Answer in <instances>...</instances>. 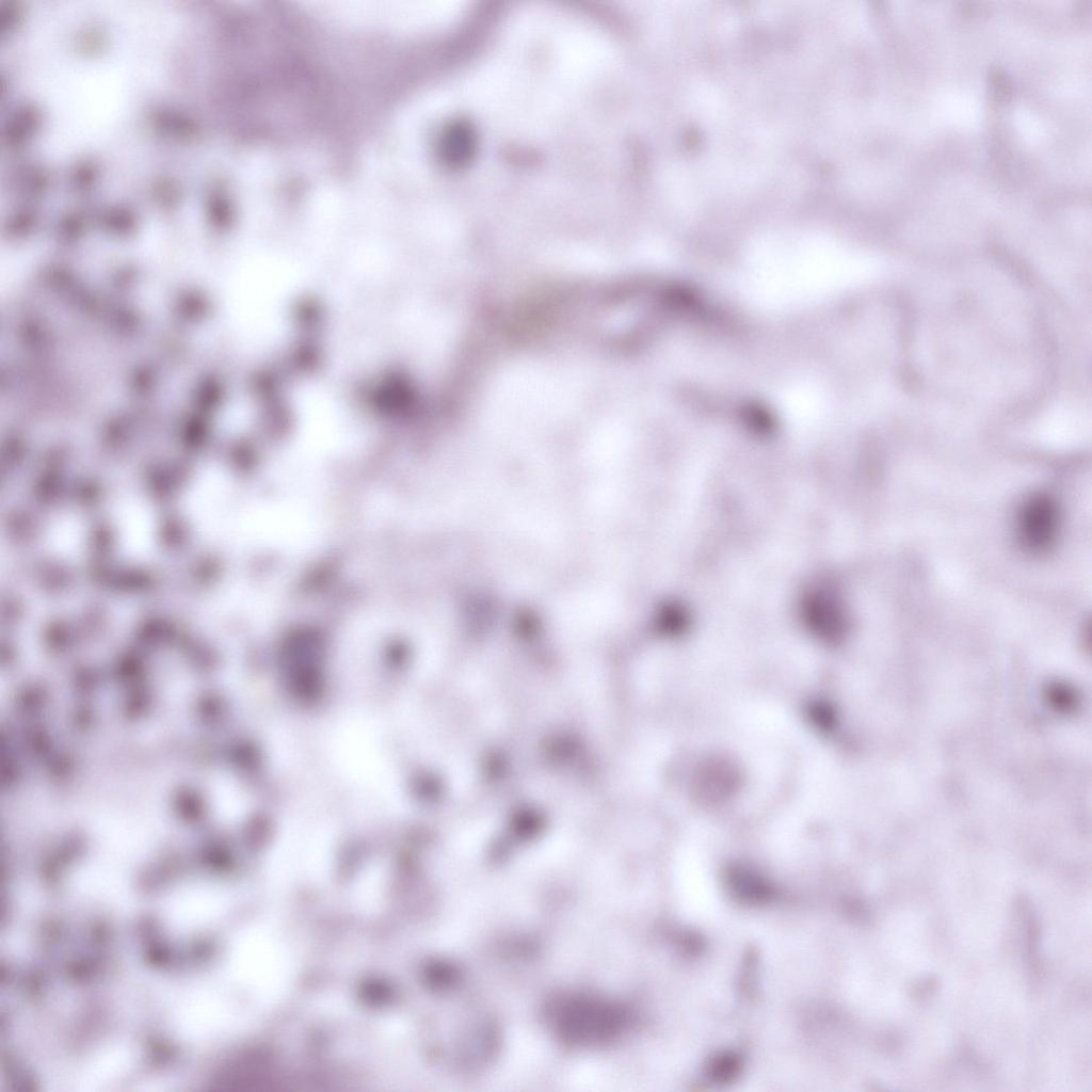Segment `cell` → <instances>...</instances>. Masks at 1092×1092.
Masks as SVG:
<instances>
[{"label":"cell","instance_id":"obj_1","mask_svg":"<svg viewBox=\"0 0 1092 1092\" xmlns=\"http://www.w3.org/2000/svg\"><path fill=\"white\" fill-rule=\"evenodd\" d=\"M846 270L828 250L767 251L749 259L740 277L750 300L783 308L828 296L840 286Z\"/></svg>","mask_w":1092,"mask_h":1092},{"label":"cell","instance_id":"obj_3","mask_svg":"<svg viewBox=\"0 0 1092 1092\" xmlns=\"http://www.w3.org/2000/svg\"><path fill=\"white\" fill-rule=\"evenodd\" d=\"M1059 508L1056 500L1044 493L1030 495L1017 515V532L1022 545L1034 553L1045 552L1057 539Z\"/></svg>","mask_w":1092,"mask_h":1092},{"label":"cell","instance_id":"obj_2","mask_svg":"<svg viewBox=\"0 0 1092 1092\" xmlns=\"http://www.w3.org/2000/svg\"><path fill=\"white\" fill-rule=\"evenodd\" d=\"M577 997L561 999L552 1006L551 1017L564 1039L576 1043H600L615 1038L626 1024V1015L601 1000Z\"/></svg>","mask_w":1092,"mask_h":1092}]
</instances>
